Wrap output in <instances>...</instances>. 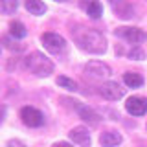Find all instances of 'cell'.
<instances>
[{
    "mask_svg": "<svg viewBox=\"0 0 147 147\" xmlns=\"http://www.w3.org/2000/svg\"><path fill=\"white\" fill-rule=\"evenodd\" d=\"M72 37L76 44L86 53L101 55L107 52V39L101 31L94 30V28H76V30H72Z\"/></svg>",
    "mask_w": 147,
    "mask_h": 147,
    "instance_id": "1",
    "label": "cell"
},
{
    "mask_svg": "<svg viewBox=\"0 0 147 147\" xmlns=\"http://www.w3.org/2000/svg\"><path fill=\"white\" fill-rule=\"evenodd\" d=\"M26 68L31 74H35L37 77H48L53 74V63L40 52H31L26 57Z\"/></svg>",
    "mask_w": 147,
    "mask_h": 147,
    "instance_id": "2",
    "label": "cell"
},
{
    "mask_svg": "<svg viewBox=\"0 0 147 147\" xmlns=\"http://www.w3.org/2000/svg\"><path fill=\"white\" fill-rule=\"evenodd\" d=\"M114 35L119 37V39L127 40L131 44H140L147 39V33L140 28H134V26H121V28H116L114 30Z\"/></svg>",
    "mask_w": 147,
    "mask_h": 147,
    "instance_id": "3",
    "label": "cell"
},
{
    "mask_svg": "<svg viewBox=\"0 0 147 147\" xmlns=\"http://www.w3.org/2000/svg\"><path fill=\"white\" fill-rule=\"evenodd\" d=\"M40 42H42V46L50 53H61L66 48L64 37H61L59 33H53V31H46V33L40 35Z\"/></svg>",
    "mask_w": 147,
    "mask_h": 147,
    "instance_id": "4",
    "label": "cell"
},
{
    "mask_svg": "<svg viewBox=\"0 0 147 147\" xmlns=\"http://www.w3.org/2000/svg\"><path fill=\"white\" fill-rule=\"evenodd\" d=\"M99 94L103 96L107 101H118L125 96V88L116 81H107L99 86Z\"/></svg>",
    "mask_w": 147,
    "mask_h": 147,
    "instance_id": "5",
    "label": "cell"
},
{
    "mask_svg": "<svg viewBox=\"0 0 147 147\" xmlns=\"http://www.w3.org/2000/svg\"><path fill=\"white\" fill-rule=\"evenodd\" d=\"M85 74L94 77V79H105V77H109L112 74V70L103 61H88L85 64Z\"/></svg>",
    "mask_w": 147,
    "mask_h": 147,
    "instance_id": "6",
    "label": "cell"
},
{
    "mask_svg": "<svg viewBox=\"0 0 147 147\" xmlns=\"http://www.w3.org/2000/svg\"><path fill=\"white\" fill-rule=\"evenodd\" d=\"M20 118L24 121V125H28V127H40L44 123L42 112L35 107H24L20 110Z\"/></svg>",
    "mask_w": 147,
    "mask_h": 147,
    "instance_id": "7",
    "label": "cell"
},
{
    "mask_svg": "<svg viewBox=\"0 0 147 147\" xmlns=\"http://www.w3.org/2000/svg\"><path fill=\"white\" fill-rule=\"evenodd\" d=\"M110 7H112L114 15L121 20H131L134 17V7L127 2V0H109Z\"/></svg>",
    "mask_w": 147,
    "mask_h": 147,
    "instance_id": "8",
    "label": "cell"
},
{
    "mask_svg": "<svg viewBox=\"0 0 147 147\" xmlns=\"http://www.w3.org/2000/svg\"><path fill=\"white\" fill-rule=\"evenodd\" d=\"M125 109L129 114L132 116H144L147 112V98H142V96H131L127 98Z\"/></svg>",
    "mask_w": 147,
    "mask_h": 147,
    "instance_id": "9",
    "label": "cell"
},
{
    "mask_svg": "<svg viewBox=\"0 0 147 147\" xmlns=\"http://www.w3.org/2000/svg\"><path fill=\"white\" fill-rule=\"evenodd\" d=\"M68 136H70V140L74 142L76 145H79V147H90L92 144V138H90V132H88V129L86 127H74L70 132H68Z\"/></svg>",
    "mask_w": 147,
    "mask_h": 147,
    "instance_id": "10",
    "label": "cell"
},
{
    "mask_svg": "<svg viewBox=\"0 0 147 147\" xmlns=\"http://www.w3.org/2000/svg\"><path fill=\"white\" fill-rule=\"evenodd\" d=\"M76 110H77V114L81 116L83 121L90 123V125H98V123H99V114L96 112L94 109H90V107H86V105H81V103L76 101Z\"/></svg>",
    "mask_w": 147,
    "mask_h": 147,
    "instance_id": "11",
    "label": "cell"
},
{
    "mask_svg": "<svg viewBox=\"0 0 147 147\" xmlns=\"http://www.w3.org/2000/svg\"><path fill=\"white\" fill-rule=\"evenodd\" d=\"M121 142H123V138L118 131H105V132H101V136H99L101 147H118Z\"/></svg>",
    "mask_w": 147,
    "mask_h": 147,
    "instance_id": "12",
    "label": "cell"
},
{
    "mask_svg": "<svg viewBox=\"0 0 147 147\" xmlns=\"http://www.w3.org/2000/svg\"><path fill=\"white\" fill-rule=\"evenodd\" d=\"M81 7H85L86 15L94 20L103 15V6H101L99 0H81Z\"/></svg>",
    "mask_w": 147,
    "mask_h": 147,
    "instance_id": "13",
    "label": "cell"
},
{
    "mask_svg": "<svg viewBox=\"0 0 147 147\" xmlns=\"http://www.w3.org/2000/svg\"><path fill=\"white\" fill-rule=\"evenodd\" d=\"M24 6H26V9L31 13V15H37V17H39V15H44L46 9H48L42 0H26Z\"/></svg>",
    "mask_w": 147,
    "mask_h": 147,
    "instance_id": "14",
    "label": "cell"
},
{
    "mask_svg": "<svg viewBox=\"0 0 147 147\" xmlns=\"http://www.w3.org/2000/svg\"><path fill=\"white\" fill-rule=\"evenodd\" d=\"M123 81H125V85L129 88H140L144 85V77L136 72H125L123 74Z\"/></svg>",
    "mask_w": 147,
    "mask_h": 147,
    "instance_id": "15",
    "label": "cell"
},
{
    "mask_svg": "<svg viewBox=\"0 0 147 147\" xmlns=\"http://www.w3.org/2000/svg\"><path fill=\"white\" fill-rule=\"evenodd\" d=\"M26 26L22 24V22H18V20H13V22H9V35L13 37V39H24L26 37Z\"/></svg>",
    "mask_w": 147,
    "mask_h": 147,
    "instance_id": "16",
    "label": "cell"
},
{
    "mask_svg": "<svg viewBox=\"0 0 147 147\" xmlns=\"http://www.w3.org/2000/svg\"><path fill=\"white\" fill-rule=\"evenodd\" d=\"M17 7H18L17 0H0V13H4V15H13Z\"/></svg>",
    "mask_w": 147,
    "mask_h": 147,
    "instance_id": "17",
    "label": "cell"
},
{
    "mask_svg": "<svg viewBox=\"0 0 147 147\" xmlns=\"http://www.w3.org/2000/svg\"><path fill=\"white\" fill-rule=\"evenodd\" d=\"M57 85L63 86V88H66V90H70V92L77 90V83L74 79H70V77H66V76H59L57 77Z\"/></svg>",
    "mask_w": 147,
    "mask_h": 147,
    "instance_id": "18",
    "label": "cell"
},
{
    "mask_svg": "<svg viewBox=\"0 0 147 147\" xmlns=\"http://www.w3.org/2000/svg\"><path fill=\"white\" fill-rule=\"evenodd\" d=\"M127 57H129V59H134V61H140V59H145V52L140 48V46H134V48L129 50Z\"/></svg>",
    "mask_w": 147,
    "mask_h": 147,
    "instance_id": "19",
    "label": "cell"
},
{
    "mask_svg": "<svg viewBox=\"0 0 147 147\" xmlns=\"http://www.w3.org/2000/svg\"><path fill=\"white\" fill-rule=\"evenodd\" d=\"M4 42H6V48H9V50H15V52H22L24 50V44H18V42H7L6 39H2Z\"/></svg>",
    "mask_w": 147,
    "mask_h": 147,
    "instance_id": "20",
    "label": "cell"
},
{
    "mask_svg": "<svg viewBox=\"0 0 147 147\" xmlns=\"http://www.w3.org/2000/svg\"><path fill=\"white\" fill-rule=\"evenodd\" d=\"M7 147H26L22 142H18V140H9L7 142Z\"/></svg>",
    "mask_w": 147,
    "mask_h": 147,
    "instance_id": "21",
    "label": "cell"
},
{
    "mask_svg": "<svg viewBox=\"0 0 147 147\" xmlns=\"http://www.w3.org/2000/svg\"><path fill=\"white\" fill-rule=\"evenodd\" d=\"M4 118H6V107H4V105H0V123L4 121Z\"/></svg>",
    "mask_w": 147,
    "mask_h": 147,
    "instance_id": "22",
    "label": "cell"
},
{
    "mask_svg": "<svg viewBox=\"0 0 147 147\" xmlns=\"http://www.w3.org/2000/svg\"><path fill=\"white\" fill-rule=\"evenodd\" d=\"M52 147H72L68 142H57V144H53Z\"/></svg>",
    "mask_w": 147,
    "mask_h": 147,
    "instance_id": "23",
    "label": "cell"
},
{
    "mask_svg": "<svg viewBox=\"0 0 147 147\" xmlns=\"http://www.w3.org/2000/svg\"><path fill=\"white\" fill-rule=\"evenodd\" d=\"M55 2H64V0H55Z\"/></svg>",
    "mask_w": 147,
    "mask_h": 147,
    "instance_id": "24",
    "label": "cell"
}]
</instances>
